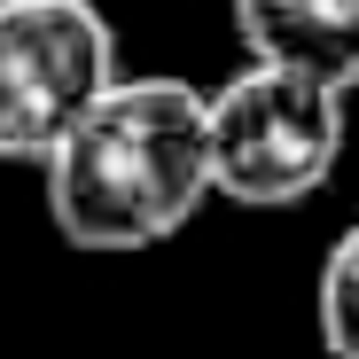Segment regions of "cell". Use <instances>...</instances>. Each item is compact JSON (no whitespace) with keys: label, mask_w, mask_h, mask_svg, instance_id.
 <instances>
[{"label":"cell","mask_w":359,"mask_h":359,"mask_svg":"<svg viewBox=\"0 0 359 359\" xmlns=\"http://www.w3.org/2000/svg\"><path fill=\"white\" fill-rule=\"evenodd\" d=\"M47 180V219L71 250H156L188 226L211 188V86L196 79H117L71 141L39 164Z\"/></svg>","instance_id":"obj_1"},{"label":"cell","mask_w":359,"mask_h":359,"mask_svg":"<svg viewBox=\"0 0 359 359\" xmlns=\"http://www.w3.org/2000/svg\"><path fill=\"white\" fill-rule=\"evenodd\" d=\"M344 164V86L243 63L211 86V188L243 211H297Z\"/></svg>","instance_id":"obj_2"},{"label":"cell","mask_w":359,"mask_h":359,"mask_svg":"<svg viewBox=\"0 0 359 359\" xmlns=\"http://www.w3.org/2000/svg\"><path fill=\"white\" fill-rule=\"evenodd\" d=\"M117 79L94 0H0V164H47Z\"/></svg>","instance_id":"obj_3"},{"label":"cell","mask_w":359,"mask_h":359,"mask_svg":"<svg viewBox=\"0 0 359 359\" xmlns=\"http://www.w3.org/2000/svg\"><path fill=\"white\" fill-rule=\"evenodd\" d=\"M250 63H289L328 86H359V0H226Z\"/></svg>","instance_id":"obj_4"},{"label":"cell","mask_w":359,"mask_h":359,"mask_svg":"<svg viewBox=\"0 0 359 359\" xmlns=\"http://www.w3.org/2000/svg\"><path fill=\"white\" fill-rule=\"evenodd\" d=\"M313 320H320V351L328 359H359V226H344L328 243V258H320Z\"/></svg>","instance_id":"obj_5"}]
</instances>
